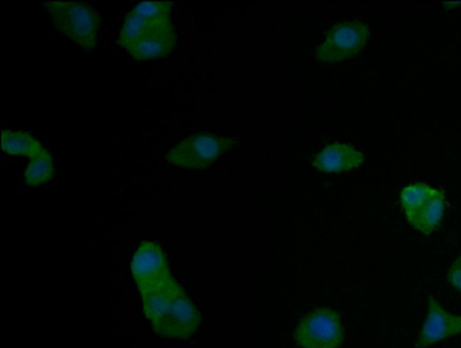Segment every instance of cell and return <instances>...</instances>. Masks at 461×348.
<instances>
[{
    "label": "cell",
    "mask_w": 461,
    "mask_h": 348,
    "mask_svg": "<svg viewBox=\"0 0 461 348\" xmlns=\"http://www.w3.org/2000/svg\"><path fill=\"white\" fill-rule=\"evenodd\" d=\"M52 17L57 30L85 50L96 45L100 17L83 2L46 1L41 4Z\"/></svg>",
    "instance_id": "obj_1"
},
{
    "label": "cell",
    "mask_w": 461,
    "mask_h": 348,
    "mask_svg": "<svg viewBox=\"0 0 461 348\" xmlns=\"http://www.w3.org/2000/svg\"><path fill=\"white\" fill-rule=\"evenodd\" d=\"M231 136L196 133L177 143L167 154V160L187 169H206L226 151L237 145Z\"/></svg>",
    "instance_id": "obj_2"
},
{
    "label": "cell",
    "mask_w": 461,
    "mask_h": 348,
    "mask_svg": "<svg viewBox=\"0 0 461 348\" xmlns=\"http://www.w3.org/2000/svg\"><path fill=\"white\" fill-rule=\"evenodd\" d=\"M339 315L330 308L317 309L298 325L294 339L303 348H338L343 342Z\"/></svg>",
    "instance_id": "obj_3"
},
{
    "label": "cell",
    "mask_w": 461,
    "mask_h": 348,
    "mask_svg": "<svg viewBox=\"0 0 461 348\" xmlns=\"http://www.w3.org/2000/svg\"><path fill=\"white\" fill-rule=\"evenodd\" d=\"M369 38L368 26L358 20L334 25L326 41L317 48L316 58L321 61H342L357 54Z\"/></svg>",
    "instance_id": "obj_4"
},
{
    "label": "cell",
    "mask_w": 461,
    "mask_h": 348,
    "mask_svg": "<svg viewBox=\"0 0 461 348\" xmlns=\"http://www.w3.org/2000/svg\"><path fill=\"white\" fill-rule=\"evenodd\" d=\"M201 315L185 292L178 295L165 313L151 323L160 336L173 339H188L197 329Z\"/></svg>",
    "instance_id": "obj_5"
},
{
    "label": "cell",
    "mask_w": 461,
    "mask_h": 348,
    "mask_svg": "<svg viewBox=\"0 0 461 348\" xmlns=\"http://www.w3.org/2000/svg\"><path fill=\"white\" fill-rule=\"evenodd\" d=\"M131 272L139 290L150 288L172 278L166 255L161 248L151 242H143L131 261Z\"/></svg>",
    "instance_id": "obj_6"
},
{
    "label": "cell",
    "mask_w": 461,
    "mask_h": 348,
    "mask_svg": "<svg viewBox=\"0 0 461 348\" xmlns=\"http://www.w3.org/2000/svg\"><path fill=\"white\" fill-rule=\"evenodd\" d=\"M461 333V316L447 312L437 299L428 300V314L416 342L417 348H427L447 337Z\"/></svg>",
    "instance_id": "obj_7"
},
{
    "label": "cell",
    "mask_w": 461,
    "mask_h": 348,
    "mask_svg": "<svg viewBox=\"0 0 461 348\" xmlns=\"http://www.w3.org/2000/svg\"><path fill=\"white\" fill-rule=\"evenodd\" d=\"M174 32L169 14L151 15L136 11L128 13L119 35V43L127 44L152 36Z\"/></svg>",
    "instance_id": "obj_8"
},
{
    "label": "cell",
    "mask_w": 461,
    "mask_h": 348,
    "mask_svg": "<svg viewBox=\"0 0 461 348\" xmlns=\"http://www.w3.org/2000/svg\"><path fill=\"white\" fill-rule=\"evenodd\" d=\"M364 160V154L351 145L334 143L321 151L312 165L324 172H339L357 167Z\"/></svg>",
    "instance_id": "obj_9"
},
{
    "label": "cell",
    "mask_w": 461,
    "mask_h": 348,
    "mask_svg": "<svg viewBox=\"0 0 461 348\" xmlns=\"http://www.w3.org/2000/svg\"><path fill=\"white\" fill-rule=\"evenodd\" d=\"M140 292L145 316L153 323L165 313L172 301L184 290L172 277Z\"/></svg>",
    "instance_id": "obj_10"
},
{
    "label": "cell",
    "mask_w": 461,
    "mask_h": 348,
    "mask_svg": "<svg viewBox=\"0 0 461 348\" xmlns=\"http://www.w3.org/2000/svg\"><path fill=\"white\" fill-rule=\"evenodd\" d=\"M176 44L174 32L160 33L125 45L123 48L137 60H154L170 54Z\"/></svg>",
    "instance_id": "obj_11"
},
{
    "label": "cell",
    "mask_w": 461,
    "mask_h": 348,
    "mask_svg": "<svg viewBox=\"0 0 461 348\" xmlns=\"http://www.w3.org/2000/svg\"><path fill=\"white\" fill-rule=\"evenodd\" d=\"M445 210V195L442 190L432 197L409 222L415 230L429 234L439 224Z\"/></svg>",
    "instance_id": "obj_12"
},
{
    "label": "cell",
    "mask_w": 461,
    "mask_h": 348,
    "mask_svg": "<svg viewBox=\"0 0 461 348\" xmlns=\"http://www.w3.org/2000/svg\"><path fill=\"white\" fill-rule=\"evenodd\" d=\"M438 190L422 182L410 184L402 189L400 199L408 222Z\"/></svg>",
    "instance_id": "obj_13"
},
{
    "label": "cell",
    "mask_w": 461,
    "mask_h": 348,
    "mask_svg": "<svg viewBox=\"0 0 461 348\" xmlns=\"http://www.w3.org/2000/svg\"><path fill=\"white\" fill-rule=\"evenodd\" d=\"M3 151L12 155H26L30 158L40 153L43 148L29 133L4 130L1 133Z\"/></svg>",
    "instance_id": "obj_14"
},
{
    "label": "cell",
    "mask_w": 461,
    "mask_h": 348,
    "mask_svg": "<svg viewBox=\"0 0 461 348\" xmlns=\"http://www.w3.org/2000/svg\"><path fill=\"white\" fill-rule=\"evenodd\" d=\"M31 159L32 160L24 173V181L27 185L39 186L53 178V162L47 150L43 149Z\"/></svg>",
    "instance_id": "obj_15"
},
{
    "label": "cell",
    "mask_w": 461,
    "mask_h": 348,
    "mask_svg": "<svg viewBox=\"0 0 461 348\" xmlns=\"http://www.w3.org/2000/svg\"><path fill=\"white\" fill-rule=\"evenodd\" d=\"M447 279L451 286L461 293V254L450 265Z\"/></svg>",
    "instance_id": "obj_16"
},
{
    "label": "cell",
    "mask_w": 461,
    "mask_h": 348,
    "mask_svg": "<svg viewBox=\"0 0 461 348\" xmlns=\"http://www.w3.org/2000/svg\"><path fill=\"white\" fill-rule=\"evenodd\" d=\"M445 6L447 7H455V6H457V5H460L461 3L460 2H444L443 3Z\"/></svg>",
    "instance_id": "obj_17"
}]
</instances>
